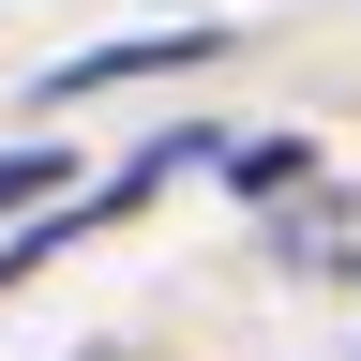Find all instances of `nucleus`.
<instances>
[{
	"instance_id": "nucleus-3",
	"label": "nucleus",
	"mask_w": 361,
	"mask_h": 361,
	"mask_svg": "<svg viewBox=\"0 0 361 361\" xmlns=\"http://www.w3.org/2000/svg\"><path fill=\"white\" fill-rule=\"evenodd\" d=\"M45 196H75V151H0V226L45 211Z\"/></svg>"
},
{
	"instance_id": "nucleus-1",
	"label": "nucleus",
	"mask_w": 361,
	"mask_h": 361,
	"mask_svg": "<svg viewBox=\"0 0 361 361\" xmlns=\"http://www.w3.org/2000/svg\"><path fill=\"white\" fill-rule=\"evenodd\" d=\"M226 30H151V45H90V61H61L45 75V106H75V90H121V75H196Z\"/></svg>"
},
{
	"instance_id": "nucleus-2",
	"label": "nucleus",
	"mask_w": 361,
	"mask_h": 361,
	"mask_svg": "<svg viewBox=\"0 0 361 361\" xmlns=\"http://www.w3.org/2000/svg\"><path fill=\"white\" fill-rule=\"evenodd\" d=\"M226 180H241V196H286V180H316V151L301 135H241V151H211Z\"/></svg>"
}]
</instances>
